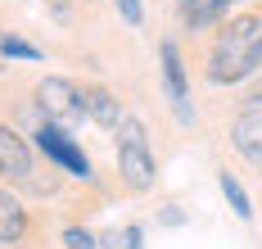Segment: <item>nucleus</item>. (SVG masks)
Masks as SVG:
<instances>
[{
  "mask_svg": "<svg viewBox=\"0 0 262 249\" xmlns=\"http://www.w3.org/2000/svg\"><path fill=\"white\" fill-rule=\"evenodd\" d=\"M122 245H127V249H140V226H127V236H122Z\"/></svg>",
  "mask_w": 262,
  "mask_h": 249,
  "instance_id": "15",
  "label": "nucleus"
},
{
  "mask_svg": "<svg viewBox=\"0 0 262 249\" xmlns=\"http://www.w3.org/2000/svg\"><path fill=\"white\" fill-rule=\"evenodd\" d=\"M63 240H68V249H95V236H91V231H81V226H68V231H63Z\"/></svg>",
  "mask_w": 262,
  "mask_h": 249,
  "instance_id": "13",
  "label": "nucleus"
},
{
  "mask_svg": "<svg viewBox=\"0 0 262 249\" xmlns=\"http://www.w3.org/2000/svg\"><path fill=\"white\" fill-rule=\"evenodd\" d=\"M36 145H41V154L46 159H54L59 168H68L73 177H91V159L81 154V145L63 127H54V122H46L41 132H36Z\"/></svg>",
  "mask_w": 262,
  "mask_h": 249,
  "instance_id": "4",
  "label": "nucleus"
},
{
  "mask_svg": "<svg viewBox=\"0 0 262 249\" xmlns=\"http://www.w3.org/2000/svg\"><path fill=\"white\" fill-rule=\"evenodd\" d=\"M163 77H167V95L181 118H190V86H185V68H181V55L172 41H163Z\"/></svg>",
  "mask_w": 262,
  "mask_h": 249,
  "instance_id": "6",
  "label": "nucleus"
},
{
  "mask_svg": "<svg viewBox=\"0 0 262 249\" xmlns=\"http://www.w3.org/2000/svg\"><path fill=\"white\" fill-rule=\"evenodd\" d=\"M27 231V209L9 191H0V245H14Z\"/></svg>",
  "mask_w": 262,
  "mask_h": 249,
  "instance_id": "10",
  "label": "nucleus"
},
{
  "mask_svg": "<svg viewBox=\"0 0 262 249\" xmlns=\"http://www.w3.org/2000/svg\"><path fill=\"white\" fill-rule=\"evenodd\" d=\"M231 140H235V150L253 168H262V113H244L235 127H231Z\"/></svg>",
  "mask_w": 262,
  "mask_h": 249,
  "instance_id": "7",
  "label": "nucleus"
},
{
  "mask_svg": "<svg viewBox=\"0 0 262 249\" xmlns=\"http://www.w3.org/2000/svg\"><path fill=\"white\" fill-rule=\"evenodd\" d=\"M226 5L231 0H177V14L185 18V28H212L217 18H226Z\"/></svg>",
  "mask_w": 262,
  "mask_h": 249,
  "instance_id": "8",
  "label": "nucleus"
},
{
  "mask_svg": "<svg viewBox=\"0 0 262 249\" xmlns=\"http://www.w3.org/2000/svg\"><path fill=\"white\" fill-rule=\"evenodd\" d=\"M0 55L5 59H41V50L27 46V41H18V36H0Z\"/></svg>",
  "mask_w": 262,
  "mask_h": 249,
  "instance_id": "12",
  "label": "nucleus"
},
{
  "mask_svg": "<svg viewBox=\"0 0 262 249\" xmlns=\"http://www.w3.org/2000/svg\"><path fill=\"white\" fill-rule=\"evenodd\" d=\"M258 68H262V14H239L226 23V32L212 46L208 77L217 86H231V82H244Z\"/></svg>",
  "mask_w": 262,
  "mask_h": 249,
  "instance_id": "1",
  "label": "nucleus"
},
{
  "mask_svg": "<svg viewBox=\"0 0 262 249\" xmlns=\"http://www.w3.org/2000/svg\"><path fill=\"white\" fill-rule=\"evenodd\" d=\"M36 105L50 122H77L86 113V91H77L68 77H46L36 86Z\"/></svg>",
  "mask_w": 262,
  "mask_h": 249,
  "instance_id": "3",
  "label": "nucleus"
},
{
  "mask_svg": "<svg viewBox=\"0 0 262 249\" xmlns=\"http://www.w3.org/2000/svg\"><path fill=\"white\" fill-rule=\"evenodd\" d=\"M118 172H122L127 191H149L158 177L154 154L145 145V127L136 118H122V127H118Z\"/></svg>",
  "mask_w": 262,
  "mask_h": 249,
  "instance_id": "2",
  "label": "nucleus"
},
{
  "mask_svg": "<svg viewBox=\"0 0 262 249\" xmlns=\"http://www.w3.org/2000/svg\"><path fill=\"white\" fill-rule=\"evenodd\" d=\"M222 195L231 199V209H235V213H239L244 222L253 218V209H249V195H244V186H239V181L231 177V172H222Z\"/></svg>",
  "mask_w": 262,
  "mask_h": 249,
  "instance_id": "11",
  "label": "nucleus"
},
{
  "mask_svg": "<svg viewBox=\"0 0 262 249\" xmlns=\"http://www.w3.org/2000/svg\"><path fill=\"white\" fill-rule=\"evenodd\" d=\"M118 14H122L131 28H136V23H140V0H118Z\"/></svg>",
  "mask_w": 262,
  "mask_h": 249,
  "instance_id": "14",
  "label": "nucleus"
},
{
  "mask_svg": "<svg viewBox=\"0 0 262 249\" xmlns=\"http://www.w3.org/2000/svg\"><path fill=\"white\" fill-rule=\"evenodd\" d=\"M0 177H9V181L32 177V150L14 127H0Z\"/></svg>",
  "mask_w": 262,
  "mask_h": 249,
  "instance_id": "5",
  "label": "nucleus"
},
{
  "mask_svg": "<svg viewBox=\"0 0 262 249\" xmlns=\"http://www.w3.org/2000/svg\"><path fill=\"white\" fill-rule=\"evenodd\" d=\"M86 113H91L100 127H122V105H118V95L104 91V86H91V91H86Z\"/></svg>",
  "mask_w": 262,
  "mask_h": 249,
  "instance_id": "9",
  "label": "nucleus"
}]
</instances>
